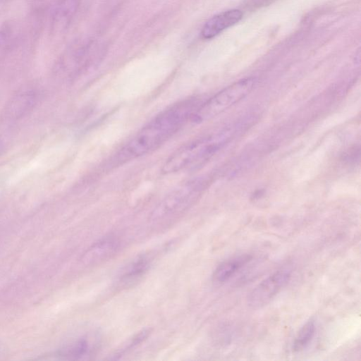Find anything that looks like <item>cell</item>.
<instances>
[{
    "label": "cell",
    "instance_id": "cell-1",
    "mask_svg": "<svg viewBox=\"0 0 361 361\" xmlns=\"http://www.w3.org/2000/svg\"><path fill=\"white\" fill-rule=\"evenodd\" d=\"M197 106L194 99H188L158 114L117 152L116 163H126L159 147L190 120Z\"/></svg>",
    "mask_w": 361,
    "mask_h": 361
},
{
    "label": "cell",
    "instance_id": "cell-2",
    "mask_svg": "<svg viewBox=\"0 0 361 361\" xmlns=\"http://www.w3.org/2000/svg\"><path fill=\"white\" fill-rule=\"evenodd\" d=\"M226 139L227 136L221 133L185 145L166 160L162 173L169 174L178 172L204 161L218 150Z\"/></svg>",
    "mask_w": 361,
    "mask_h": 361
},
{
    "label": "cell",
    "instance_id": "cell-3",
    "mask_svg": "<svg viewBox=\"0 0 361 361\" xmlns=\"http://www.w3.org/2000/svg\"><path fill=\"white\" fill-rule=\"evenodd\" d=\"M255 83V78H246L229 85L197 106L190 120L200 123L212 118L246 97Z\"/></svg>",
    "mask_w": 361,
    "mask_h": 361
},
{
    "label": "cell",
    "instance_id": "cell-4",
    "mask_svg": "<svg viewBox=\"0 0 361 361\" xmlns=\"http://www.w3.org/2000/svg\"><path fill=\"white\" fill-rule=\"evenodd\" d=\"M202 189V183L197 180L179 187L155 207L151 214V219L158 221L183 212L196 200Z\"/></svg>",
    "mask_w": 361,
    "mask_h": 361
},
{
    "label": "cell",
    "instance_id": "cell-5",
    "mask_svg": "<svg viewBox=\"0 0 361 361\" xmlns=\"http://www.w3.org/2000/svg\"><path fill=\"white\" fill-rule=\"evenodd\" d=\"M290 275L289 269H282L264 279L248 295V305L258 309L268 304L288 283Z\"/></svg>",
    "mask_w": 361,
    "mask_h": 361
},
{
    "label": "cell",
    "instance_id": "cell-6",
    "mask_svg": "<svg viewBox=\"0 0 361 361\" xmlns=\"http://www.w3.org/2000/svg\"><path fill=\"white\" fill-rule=\"evenodd\" d=\"M243 16L242 11L233 8L222 11L209 19L203 25L201 36L210 39L238 23Z\"/></svg>",
    "mask_w": 361,
    "mask_h": 361
},
{
    "label": "cell",
    "instance_id": "cell-7",
    "mask_svg": "<svg viewBox=\"0 0 361 361\" xmlns=\"http://www.w3.org/2000/svg\"><path fill=\"white\" fill-rule=\"evenodd\" d=\"M119 247L114 237L109 236L92 244L82 257V262L87 266L99 264L114 255Z\"/></svg>",
    "mask_w": 361,
    "mask_h": 361
},
{
    "label": "cell",
    "instance_id": "cell-8",
    "mask_svg": "<svg viewBox=\"0 0 361 361\" xmlns=\"http://www.w3.org/2000/svg\"><path fill=\"white\" fill-rule=\"evenodd\" d=\"M92 337H82L59 350L57 355L61 359L79 360L91 356L96 348V343Z\"/></svg>",
    "mask_w": 361,
    "mask_h": 361
},
{
    "label": "cell",
    "instance_id": "cell-9",
    "mask_svg": "<svg viewBox=\"0 0 361 361\" xmlns=\"http://www.w3.org/2000/svg\"><path fill=\"white\" fill-rule=\"evenodd\" d=\"M250 259L248 255L239 256L221 262L214 270L213 279L222 283L231 279Z\"/></svg>",
    "mask_w": 361,
    "mask_h": 361
},
{
    "label": "cell",
    "instance_id": "cell-10",
    "mask_svg": "<svg viewBox=\"0 0 361 361\" xmlns=\"http://www.w3.org/2000/svg\"><path fill=\"white\" fill-rule=\"evenodd\" d=\"M150 260L145 256H140L126 267L121 276L122 283H130L142 276L148 269Z\"/></svg>",
    "mask_w": 361,
    "mask_h": 361
},
{
    "label": "cell",
    "instance_id": "cell-11",
    "mask_svg": "<svg viewBox=\"0 0 361 361\" xmlns=\"http://www.w3.org/2000/svg\"><path fill=\"white\" fill-rule=\"evenodd\" d=\"M315 324L312 319L307 322L299 330L293 343V350L299 352L310 344L315 334Z\"/></svg>",
    "mask_w": 361,
    "mask_h": 361
},
{
    "label": "cell",
    "instance_id": "cell-12",
    "mask_svg": "<svg viewBox=\"0 0 361 361\" xmlns=\"http://www.w3.org/2000/svg\"><path fill=\"white\" fill-rule=\"evenodd\" d=\"M14 32L8 25L0 26V54L6 51L12 44Z\"/></svg>",
    "mask_w": 361,
    "mask_h": 361
},
{
    "label": "cell",
    "instance_id": "cell-13",
    "mask_svg": "<svg viewBox=\"0 0 361 361\" xmlns=\"http://www.w3.org/2000/svg\"><path fill=\"white\" fill-rule=\"evenodd\" d=\"M6 0H0V10L4 6V4L6 3Z\"/></svg>",
    "mask_w": 361,
    "mask_h": 361
}]
</instances>
